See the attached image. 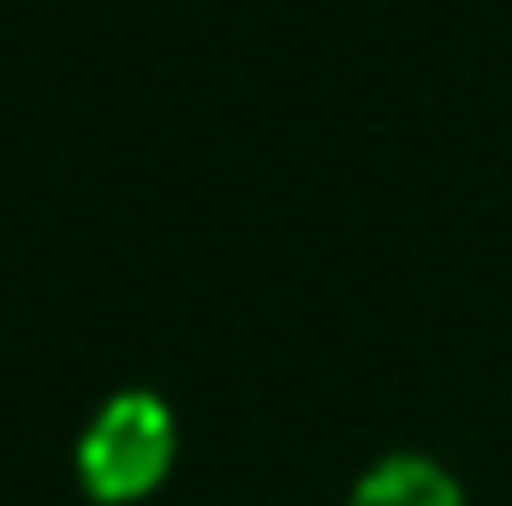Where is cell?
Here are the masks:
<instances>
[{"label": "cell", "instance_id": "obj_1", "mask_svg": "<svg viewBox=\"0 0 512 506\" xmlns=\"http://www.w3.org/2000/svg\"><path fill=\"white\" fill-rule=\"evenodd\" d=\"M173 465V417L155 393H114L78 441V477L96 501H143Z\"/></svg>", "mask_w": 512, "mask_h": 506}, {"label": "cell", "instance_id": "obj_2", "mask_svg": "<svg viewBox=\"0 0 512 506\" xmlns=\"http://www.w3.org/2000/svg\"><path fill=\"white\" fill-rule=\"evenodd\" d=\"M352 506H465L459 501V483L417 459V453H399V459H382L358 489H352Z\"/></svg>", "mask_w": 512, "mask_h": 506}]
</instances>
